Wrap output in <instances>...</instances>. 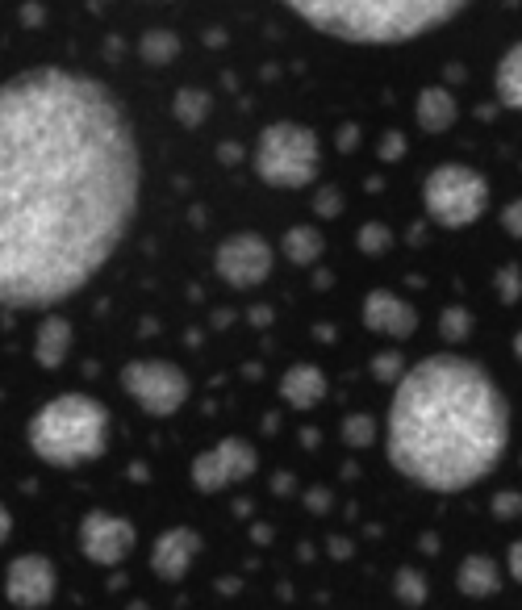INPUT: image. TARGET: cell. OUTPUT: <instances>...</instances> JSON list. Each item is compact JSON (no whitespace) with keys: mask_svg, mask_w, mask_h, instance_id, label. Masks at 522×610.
Here are the masks:
<instances>
[{"mask_svg":"<svg viewBox=\"0 0 522 610\" xmlns=\"http://www.w3.org/2000/svg\"><path fill=\"white\" fill-rule=\"evenodd\" d=\"M138 209V147L122 101L63 67L0 88V297L51 310L97 276Z\"/></svg>","mask_w":522,"mask_h":610,"instance_id":"6da1fadb","label":"cell"},{"mask_svg":"<svg viewBox=\"0 0 522 610\" xmlns=\"http://www.w3.org/2000/svg\"><path fill=\"white\" fill-rule=\"evenodd\" d=\"M510 439V406L493 377L464 356H426L397 381L389 460L435 494L485 481Z\"/></svg>","mask_w":522,"mask_h":610,"instance_id":"7a4b0ae2","label":"cell"},{"mask_svg":"<svg viewBox=\"0 0 522 610\" xmlns=\"http://www.w3.org/2000/svg\"><path fill=\"white\" fill-rule=\"evenodd\" d=\"M289 13H297L330 38L389 46L447 26L456 13H464V5H452V0H351V5L347 0H318V5L314 0H293Z\"/></svg>","mask_w":522,"mask_h":610,"instance_id":"3957f363","label":"cell"},{"mask_svg":"<svg viewBox=\"0 0 522 610\" xmlns=\"http://www.w3.org/2000/svg\"><path fill=\"white\" fill-rule=\"evenodd\" d=\"M26 439L38 460L55 464V468H76L105 452L109 410L88 393H63L30 418Z\"/></svg>","mask_w":522,"mask_h":610,"instance_id":"277c9868","label":"cell"},{"mask_svg":"<svg viewBox=\"0 0 522 610\" xmlns=\"http://www.w3.org/2000/svg\"><path fill=\"white\" fill-rule=\"evenodd\" d=\"M255 176L272 189H305L318 176V134L297 122L264 126L255 143Z\"/></svg>","mask_w":522,"mask_h":610,"instance_id":"5b68a950","label":"cell"},{"mask_svg":"<svg viewBox=\"0 0 522 610\" xmlns=\"http://www.w3.org/2000/svg\"><path fill=\"white\" fill-rule=\"evenodd\" d=\"M485 201H489L485 176L472 172L468 163H439V168L422 184L426 214H431L435 226H447V230L472 226L485 214Z\"/></svg>","mask_w":522,"mask_h":610,"instance_id":"8992f818","label":"cell"},{"mask_svg":"<svg viewBox=\"0 0 522 610\" xmlns=\"http://www.w3.org/2000/svg\"><path fill=\"white\" fill-rule=\"evenodd\" d=\"M122 389L134 397V402L155 414V418H168L184 406L188 397V377L168 364V360H130L122 368Z\"/></svg>","mask_w":522,"mask_h":610,"instance_id":"52a82bcc","label":"cell"},{"mask_svg":"<svg viewBox=\"0 0 522 610\" xmlns=\"http://www.w3.org/2000/svg\"><path fill=\"white\" fill-rule=\"evenodd\" d=\"M213 268H218V276L230 289H255L272 272V247L264 234H251V230L230 234L218 247V255H213Z\"/></svg>","mask_w":522,"mask_h":610,"instance_id":"ba28073f","label":"cell"},{"mask_svg":"<svg viewBox=\"0 0 522 610\" xmlns=\"http://www.w3.org/2000/svg\"><path fill=\"white\" fill-rule=\"evenodd\" d=\"M255 464H259V456L247 439H222L218 448H209L193 460V485L201 494H218V489H230L243 477H251Z\"/></svg>","mask_w":522,"mask_h":610,"instance_id":"9c48e42d","label":"cell"},{"mask_svg":"<svg viewBox=\"0 0 522 610\" xmlns=\"http://www.w3.org/2000/svg\"><path fill=\"white\" fill-rule=\"evenodd\" d=\"M134 523H126L122 514L109 510H92L80 523V548L92 565H122V560L134 552Z\"/></svg>","mask_w":522,"mask_h":610,"instance_id":"30bf717a","label":"cell"},{"mask_svg":"<svg viewBox=\"0 0 522 610\" xmlns=\"http://www.w3.org/2000/svg\"><path fill=\"white\" fill-rule=\"evenodd\" d=\"M59 590V573L46 556H17L9 573H5V594L17 610H38L55 598Z\"/></svg>","mask_w":522,"mask_h":610,"instance_id":"8fae6325","label":"cell"},{"mask_svg":"<svg viewBox=\"0 0 522 610\" xmlns=\"http://www.w3.org/2000/svg\"><path fill=\"white\" fill-rule=\"evenodd\" d=\"M364 326H368V331H376V335L406 339V335H414L418 314H414V305L401 301L397 293H389V289H372V293L364 297Z\"/></svg>","mask_w":522,"mask_h":610,"instance_id":"7c38bea8","label":"cell"},{"mask_svg":"<svg viewBox=\"0 0 522 610\" xmlns=\"http://www.w3.org/2000/svg\"><path fill=\"white\" fill-rule=\"evenodd\" d=\"M201 556V535L193 527H172L155 539L151 548V569L163 577V581H180L188 569H193V560Z\"/></svg>","mask_w":522,"mask_h":610,"instance_id":"4fadbf2b","label":"cell"},{"mask_svg":"<svg viewBox=\"0 0 522 610\" xmlns=\"http://www.w3.org/2000/svg\"><path fill=\"white\" fill-rule=\"evenodd\" d=\"M280 393L293 410H310L326 397V372L318 364H293L289 372H284Z\"/></svg>","mask_w":522,"mask_h":610,"instance_id":"5bb4252c","label":"cell"},{"mask_svg":"<svg viewBox=\"0 0 522 610\" xmlns=\"http://www.w3.org/2000/svg\"><path fill=\"white\" fill-rule=\"evenodd\" d=\"M67 347H71V322L59 314H46L34 335V360L42 368H59L67 360Z\"/></svg>","mask_w":522,"mask_h":610,"instance_id":"9a60e30c","label":"cell"},{"mask_svg":"<svg viewBox=\"0 0 522 610\" xmlns=\"http://www.w3.org/2000/svg\"><path fill=\"white\" fill-rule=\"evenodd\" d=\"M414 117H418V126L426 134H443V130H452L456 122V97L447 88H422L418 92V105H414Z\"/></svg>","mask_w":522,"mask_h":610,"instance_id":"2e32d148","label":"cell"},{"mask_svg":"<svg viewBox=\"0 0 522 610\" xmlns=\"http://www.w3.org/2000/svg\"><path fill=\"white\" fill-rule=\"evenodd\" d=\"M456 581L468 598H489V594L502 590V569H497L489 556H468L456 573Z\"/></svg>","mask_w":522,"mask_h":610,"instance_id":"e0dca14e","label":"cell"},{"mask_svg":"<svg viewBox=\"0 0 522 610\" xmlns=\"http://www.w3.org/2000/svg\"><path fill=\"white\" fill-rule=\"evenodd\" d=\"M493 88H497V101L506 109H518L522 113V42H514L510 51L497 63V76H493Z\"/></svg>","mask_w":522,"mask_h":610,"instance_id":"ac0fdd59","label":"cell"},{"mask_svg":"<svg viewBox=\"0 0 522 610\" xmlns=\"http://www.w3.org/2000/svg\"><path fill=\"white\" fill-rule=\"evenodd\" d=\"M322 234L318 226H293V230H284V255H289L293 264H318V255H322Z\"/></svg>","mask_w":522,"mask_h":610,"instance_id":"d6986e66","label":"cell"},{"mask_svg":"<svg viewBox=\"0 0 522 610\" xmlns=\"http://www.w3.org/2000/svg\"><path fill=\"white\" fill-rule=\"evenodd\" d=\"M138 55L147 63H155V67H163V63H172L180 55V38L172 30H151V34H142Z\"/></svg>","mask_w":522,"mask_h":610,"instance_id":"ffe728a7","label":"cell"},{"mask_svg":"<svg viewBox=\"0 0 522 610\" xmlns=\"http://www.w3.org/2000/svg\"><path fill=\"white\" fill-rule=\"evenodd\" d=\"M172 109H176L180 122L193 130V126L205 122V113H209V92H201V88H180L176 101H172Z\"/></svg>","mask_w":522,"mask_h":610,"instance_id":"44dd1931","label":"cell"},{"mask_svg":"<svg viewBox=\"0 0 522 610\" xmlns=\"http://www.w3.org/2000/svg\"><path fill=\"white\" fill-rule=\"evenodd\" d=\"M468 331H472L468 310H460V305H452V310H443V318H439V335H443L447 343H464Z\"/></svg>","mask_w":522,"mask_h":610,"instance_id":"7402d4cb","label":"cell"},{"mask_svg":"<svg viewBox=\"0 0 522 610\" xmlns=\"http://www.w3.org/2000/svg\"><path fill=\"white\" fill-rule=\"evenodd\" d=\"M360 247H364V255H385L393 247V230L385 222H364L360 226Z\"/></svg>","mask_w":522,"mask_h":610,"instance_id":"603a6c76","label":"cell"},{"mask_svg":"<svg viewBox=\"0 0 522 610\" xmlns=\"http://www.w3.org/2000/svg\"><path fill=\"white\" fill-rule=\"evenodd\" d=\"M343 439L351 443V448H368V443L376 439V422H372L368 414H351V418L343 422Z\"/></svg>","mask_w":522,"mask_h":610,"instance_id":"cb8c5ba5","label":"cell"},{"mask_svg":"<svg viewBox=\"0 0 522 610\" xmlns=\"http://www.w3.org/2000/svg\"><path fill=\"white\" fill-rule=\"evenodd\" d=\"M497 297H502L506 305H514L522 297V272H518V264H506L502 272H497Z\"/></svg>","mask_w":522,"mask_h":610,"instance_id":"d4e9b609","label":"cell"},{"mask_svg":"<svg viewBox=\"0 0 522 610\" xmlns=\"http://www.w3.org/2000/svg\"><path fill=\"white\" fill-rule=\"evenodd\" d=\"M372 372H376V377H381V381H397V377H406V372H401V356H397V351H389V356H376V360H372Z\"/></svg>","mask_w":522,"mask_h":610,"instance_id":"484cf974","label":"cell"},{"mask_svg":"<svg viewBox=\"0 0 522 610\" xmlns=\"http://www.w3.org/2000/svg\"><path fill=\"white\" fill-rule=\"evenodd\" d=\"M397 594L406 598V602H422L426 585H422V577H414V573H401V577H397Z\"/></svg>","mask_w":522,"mask_h":610,"instance_id":"4316f807","label":"cell"},{"mask_svg":"<svg viewBox=\"0 0 522 610\" xmlns=\"http://www.w3.org/2000/svg\"><path fill=\"white\" fill-rule=\"evenodd\" d=\"M339 205H343V197H339L335 189H322V193L314 197V209H318L322 218H335V214H339Z\"/></svg>","mask_w":522,"mask_h":610,"instance_id":"83f0119b","label":"cell"},{"mask_svg":"<svg viewBox=\"0 0 522 610\" xmlns=\"http://www.w3.org/2000/svg\"><path fill=\"white\" fill-rule=\"evenodd\" d=\"M502 226L514 234V239H522V201H510V205L502 209Z\"/></svg>","mask_w":522,"mask_h":610,"instance_id":"f1b7e54d","label":"cell"},{"mask_svg":"<svg viewBox=\"0 0 522 610\" xmlns=\"http://www.w3.org/2000/svg\"><path fill=\"white\" fill-rule=\"evenodd\" d=\"M401 155H406V138H401L397 130L385 134V138H381V159H401Z\"/></svg>","mask_w":522,"mask_h":610,"instance_id":"f546056e","label":"cell"},{"mask_svg":"<svg viewBox=\"0 0 522 610\" xmlns=\"http://www.w3.org/2000/svg\"><path fill=\"white\" fill-rule=\"evenodd\" d=\"M493 510H497V514H502V519H514V514L522 510V498H518V494H502V498H497V502H493Z\"/></svg>","mask_w":522,"mask_h":610,"instance_id":"4dcf8cb0","label":"cell"},{"mask_svg":"<svg viewBox=\"0 0 522 610\" xmlns=\"http://www.w3.org/2000/svg\"><path fill=\"white\" fill-rule=\"evenodd\" d=\"M355 143H360V130H355V126H343V130H339V147H343V151H355Z\"/></svg>","mask_w":522,"mask_h":610,"instance_id":"1f68e13d","label":"cell"},{"mask_svg":"<svg viewBox=\"0 0 522 610\" xmlns=\"http://www.w3.org/2000/svg\"><path fill=\"white\" fill-rule=\"evenodd\" d=\"M510 573H514V581H522V539L510 548Z\"/></svg>","mask_w":522,"mask_h":610,"instance_id":"d6a6232c","label":"cell"},{"mask_svg":"<svg viewBox=\"0 0 522 610\" xmlns=\"http://www.w3.org/2000/svg\"><path fill=\"white\" fill-rule=\"evenodd\" d=\"M222 159H226V163L239 159V143H226V147H222Z\"/></svg>","mask_w":522,"mask_h":610,"instance_id":"836d02e7","label":"cell"},{"mask_svg":"<svg viewBox=\"0 0 522 610\" xmlns=\"http://www.w3.org/2000/svg\"><path fill=\"white\" fill-rule=\"evenodd\" d=\"M514 351H518V360H522V331H518V339H514Z\"/></svg>","mask_w":522,"mask_h":610,"instance_id":"e575fe53","label":"cell"}]
</instances>
